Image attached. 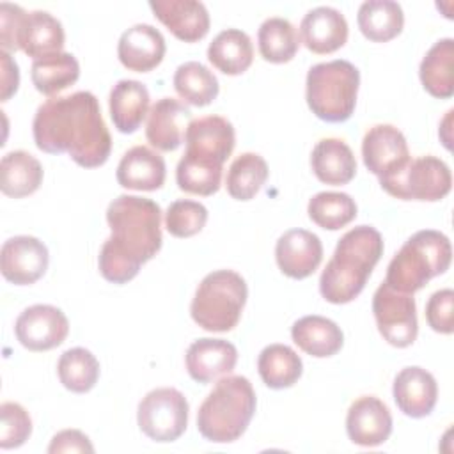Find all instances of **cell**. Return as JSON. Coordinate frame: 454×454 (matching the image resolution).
I'll return each mask as SVG.
<instances>
[{"label":"cell","instance_id":"cell-17","mask_svg":"<svg viewBox=\"0 0 454 454\" xmlns=\"http://www.w3.org/2000/svg\"><path fill=\"white\" fill-rule=\"evenodd\" d=\"M190 122L192 112L184 103L174 98H161L147 114L145 138L158 151H176L183 144Z\"/></svg>","mask_w":454,"mask_h":454},{"label":"cell","instance_id":"cell-43","mask_svg":"<svg viewBox=\"0 0 454 454\" xmlns=\"http://www.w3.org/2000/svg\"><path fill=\"white\" fill-rule=\"evenodd\" d=\"M50 454H59V452H94V447L89 440L87 434H83L78 429H64L59 431L50 445H48Z\"/></svg>","mask_w":454,"mask_h":454},{"label":"cell","instance_id":"cell-40","mask_svg":"<svg viewBox=\"0 0 454 454\" xmlns=\"http://www.w3.org/2000/svg\"><path fill=\"white\" fill-rule=\"evenodd\" d=\"M32 433L28 411L12 401L0 404V449H16L23 445Z\"/></svg>","mask_w":454,"mask_h":454},{"label":"cell","instance_id":"cell-41","mask_svg":"<svg viewBox=\"0 0 454 454\" xmlns=\"http://www.w3.org/2000/svg\"><path fill=\"white\" fill-rule=\"evenodd\" d=\"M452 305H454V291L449 287L434 291L429 296L426 303V319L431 330L443 335H450L454 332Z\"/></svg>","mask_w":454,"mask_h":454},{"label":"cell","instance_id":"cell-20","mask_svg":"<svg viewBox=\"0 0 454 454\" xmlns=\"http://www.w3.org/2000/svg\"><path fill=\"white\" fill-rule=\"evenodd\" d=\"M238 362V349L223 339H197L184 355V364L190 378L197 383H209L218 376L232 372Z\"/></svg>","mask_w":454,"mask_h":454},{"label":"cell","instance_id":"cell-25","mask_svg":"<svg viewBox=\"0 0 454 454\" xmlns=\"http://www.w3.org/2000/svg\"><path fill=\"white\" fill-rule=\"evenodd\" d=\"M108 108L117 131L135 133L149 114V90L142 82L119 80L110 90Z\"/></svg>","mask_w":454,"mask_h":454},{"label":"cell","instance_id":"cell-30","mask_svg":"<svg viewBox=\"0 0 454 454\" xmlns=\"http://www.w3.org/2000/svg\"><path fill=\"white\" fill-rule=\"evenodd\" d=\"M43 183V165L27 151H11L0 161L2 193L12 199L32 195Z\"/></svg>","mask_w":454,"mask_h":454},{"label":"cell","instance_id":"cell-29","mask_svg":"<svg viewBox=\"0 0 454 454\" xmlns=\"http://www.w3.org/2000/svg\"><path fill=\"white\" fill-rule=\"evenodd\" d=\"M207 60L223 74H241L254 60V44L239 28L222 30L207 46Z\"/></svg>","mask_w":454,"mask_h":454},{"label":"cell","instance_id":"cell-26","mask_svg":"<svg viewBox=\"0 0 454 454\" xmlns=\"http://www.w3.org/2000/svg\"><path fill=\"white\" fill-rule=\"evenodd\" d=\"M316 177L332 186L348 184L356 174V160L351 147L340 138H321L310 154Z\"/></svg>","mask_w":454,"mask_h":454},{"label":"cell","instance_id":"cell-39","mask_svg":"<svg viewBox=\"0 0 454 454\" xmlns=\"http://www.w3.org/2000/svg\"><path fill=\"white\" fill-rule=\"evenodd\" d=\"M206 222V206L190 199L174 200L165 213V227L174 238H192L204 229Z\"/></svg>","mask_w":454,"mask_h":454},{"label":"cell","instance_id":"cell-14","mask_svg":"<svg viewBox=\"0 0 454 454\" xmlns=\"http://www.w3.org/2000/svg\"><path fill=\"white\" fill-rule=\"evenodd\" d=\"M46 245L35 236H14L4 241L0 250V271L14 286H30L48 270Z\"/></svg>","mask_w":454,"mask_h":454},{"label":"cell","instance_id":"cell-21","mask_svg":"<svg viewBox=\"0 0 454 454\" xmlns=\"http://www.w3.org/2000/svg\"><path fill=\"white\" fill-rule=\"evenodd\" d=\"M301 43L317 55L333 53L348 41V21L333 7L319 5L310 9L300 23Z\"/></svg>","mask_w":454,"mask_h":454},{"label":"cell","instance_id":"cell-19","mask_svg":"<svg viewBox=\"0 0 454 454\" xmlns=\"http://www.w3.org/2000/svg\"><path fill=\"white\" fill-rule=\"evenodd\" d=\"M392 394L397 408L406 417L422 419L427 417L436 406L438 385L429 371L419 365H410L397 372Z\"/></svg>","mask_w":454,"mask_h":454},{"label":"cell","instance_id":"cell-10","mask_svg":"<svg viewBox=\"0 0 454 454\" xmlns=\"http://www.w3.org/2000/svg\"><path fill=\"white\" fill-rule=\"evenodd\" d=\"M188 401L172 387L147 392L138 403L137 422L140 431L160 443L176 442L188 426Z\"/></svg>","mask_w":454,"mask_h":454},{"label":"cell","instance_id":"cell-9","mask_svg":"<svg viewBox=\"0 0 454 454\" xmlns=\"http://www.w3.org/2000/svg\"><path fill=\"white\" fill-rule=\"evenodd\" d=\"M380 184L388 195L401 200L436 202L449 195L452 174L443 160L427 154L410 160L401 172Z\"/></svg>","mask_w":454,"mask_h":454},{"label":"cell","instance_id":"cell-8","mask_svg":"<svg viewBox=\"0 0 454 454\" xmlns=\"http://www.w3.org/2000/svg\"><path fill=\"white\" fill-rule=\"evenodd\" d=\"M248 296L245 278L232 270L207 273L192 300V319L207 332H231L241 317Z\"/></svg>","mask_w":454,"mask_h":454},{"label":"cell","instance_id":"cell-3","mask_svg":"<svg viewBox=\"0 0 454 454\" xmlns=\"http://www.w3.org/2000/svg\"><path fill=\"white\" fill-rule=\"evenodd\" d=\"M184 144V154L176 168L179 190L202 197L216 193L223 163L236 144L232 124L222 115L193 119L186 128Z\"/></svg>","mask_w":454,"mask_h":454},{"label":"cell","instance_id":"cell-2","mask_svg":"<svg viewBox=\"0 0 454 454\" xmlns=\"http://www.w3.org/2000/svg\"><path fill=\"white\" fill-rule=\"evenodd\" d=\"M106 222L112 234L99 250L98 268L105 280L126 284L161 248V209L151 199L124 193L108 204Z\"/></svg>","mask_w":454,"mask_h":454},{"label":"cell","instance_id":"cell-7","mask_svg":"<svg viewBox=\"0 0 454 454\" xmlns=\"http://www.w3.org/2000/svg\"><path fill=\"white\" fill-rule=\"evenodd\" d=\"M360 85L358 69L342 59L309 69L305 98L312 114L325 122H344L353 115Z\"/></svg>","mask_w":454,"mask_h":454},{"label":"cell","instance_id":"cell-37","mask_svg":"<svg viewBox=\"0 0 454 454\" xmlns=\"http://www.w3.org/2000/svg\"><path fill=\"white\" fill-rule=\"evenodd\" d=\"M57 374L60 383L74 392H89L99 378V362L85 348H71L64 351L57 362Z\"/></svg>","mask_w":454,"mask_h":454},{"label":"cell","instance_id":"cell-45","mask_svg":"<svg viewBox=\"0 0 454 454\" xmlns=\"http://www.w3.org/2000/svg\"><path fill=\"white\" fill-rule=\"evenodd\" d=\"M452 114H454V110H449L447 112V115H445V119H443V122H442V128L440 129H445V131H449L450 128V119H452ZM443 133H440V137H442ZM442 142H443V145L447 147V149H450V137L449 135H443V138H442Z\"/></svg>","mask_w":454,"mask_h":454},{"label":"cell","instance_id":"cell-22","mask_svg":"<svg viewBox=\"0 0 454 454\" xmlns=\"http://www.w3.org/2000/svg\"><path fill=\"white\" fill-rule=\"evenodd\" d=\"M154 16L184 43H197L209 32V12L197 0H151Z\"/></svg>","mask_w":454,"mask_h":454},{"label":"cell","instance_id":"cell-24","mask_svg":"<svg viewBox=\"0 0 454 454\" xmlns=\"http://www.w3.org/2000/svg\"><path fill=\"white\" fill-rule=\"evenodd\" d=\"M66 43L62 23L46 11L27 12L20 32H18V50L25 55L35 59L62 51Z\"/></svg>","mask_w":454,"mask_h":454},{"label":"cell","instance_id":"cell-23","mask_svg":"<svg viewBox=\"0 0 454 454\" xmlns=\"http://www.w3.org/2000/svg\"><path fill=\"white\" fill-rule=\"evenodd\" d=\"M115 177L117 183L128 190H160L167 177L165 160L160 153L153 151L147 145H135L122 154L117 165Z\"/></svg>","mask_w":454,"mask_h":454},{"label":"cell","instance_id":"cell-5","mask_svg":"<svg viewBox=\"0 0 454 454\" xmlns=\"http://www.w3.org/2000/svg\"><path fill=\"white\" fill-rule=\"evenodd\" d=\"M257 399L245 376H225L207 394L197 411L199 433L213 443H231L247 431Z\"/></svg>","mask_w":454,"mask_h":454},{"label":"cell","instance_id":"cell-6","mask_svg":"<svg viewBox=\"0 0 454 454\" xmlns=\"http://www.w3.org/2000/svg\"><path fill=\"white\" fill-rule=\"evenodd\" d=\"M450 259L452 247L443 232L434 229L419 231L392 257L385 282L401 293L413 294L431 278L445 273Z\"/></svg>","mask_w":454,"mask_h":454},{"label":"cell","instance_id":"cell-38","mask_svg":"<svg viewBox=\"0 0 454 454\" xmlns=\"http://www.w3.org/2000/svg\"><path fill=\"white\" fill-rule=\"evenodd\" d=\"M307 213L317 227L337 231L355 220L356 202L342 192H319L309 200Z\"/></svg>","mask_w":454,"mask_h":454},{"label":"cell","instance_id":"cell-34","mask_svg":"<svg viewBox=\"0 0 454 454\" xmlns=\"http://www.w3.org/2000/svg\"><path fill=\"white\" fill-rule=\"evenodd\" d=\"M257 44L264 60L271 64H284L296 55L300 48V35L289 20L275 16L261 23Z\"/></svg>","mask_w":454,"mask_h":454},{"label":"cell","instance_id":"cell-12","mask_svg":"<svg viewBox=\"0 0 454 454\" xmlns=\"http://www.w3.org/2000/svg\"><path fill=\"white\" fill-rule=\"evenodd\" d=\"M362 158L367 170L380 181L394 177L411 160L403 131L392 124H376L367 129L362 140Z\"/></svg>","mask_w":454,"mask_h":454},{"label":"cell","instance_id":"cell-42","mask_svg":"<svg viewBox=\"0 0 454 454\" xmlns=\"http://www.w3.org/2000/svg\"><path fill=\"white\" fill-rule=\"evenodd\" d=\"M27 11L16 4H0V44L5 51L18 50V32Z\"/></svg>","mask_w":454,"mask_h":454},{"label":"cell","instance_id":"cell-36","mask_svg":"<svg viewBox=\"0 0 454 454\" xmlns=\"http://www.w3.org/2000/svg\"><path fill=\"white\" fill-rule=\"evenodd\" d=\"M268 174V163L261 154L243 153L231 163L227 170V193L236 200H250L264 186Z\"/></svg>","mask_w":454,"mask_h":454},{"label":"cell","instance_id":"cell-4","mask_svg":"<svg viewBox=\"0 0 454 454\" xmlns=\"http://www.w3.org/2000/svg\"><path fill=\"white\" fill-rule=\"evenodd\" d=\"M383 255V238L371 225L349 229L319 277L321 296L335 305L353 301Z\"/></svg>","mask_w":454,"mask_h":454},{"label":"cell","instance_id":"cell-16","mask_svg":"<svg viewBox=\"0 0 454 454\" xmlns=\"http://www.w3.org/2000/svg\"><path fill=\"white\" fill-rule=\"evenodd\" d=\"M346 431L360 447H378L392 433V415L387 404L376 395H362L351 403L346 415Z\"/></svg>","mask_w":454,"mask_h":454},{"label":"cell","instance_id":"cell-28","mask_svg":"<svg viewBox=\"0 0 454 454\" xmlns=\"http://www.w3.org/2000/svg\"><path fill=\"white\" fill-rule=\"evenodd\" d=\"M454 39L436 41L424 55L419 76L426 92L438 99H449L454 94Z\"/></svg>","mask_w":454,"mask_h":454},{"label":"cell","instance_id":"cell-11","mask_svg":"<svg viewBox=\"0 0 454 454\" xmlns=\"http://www.w3.org/2000/svg\"><path fill=\"white\" fill-rule=\"evenodd\" d=\"M372 314L381 337L395 348H408L419 333L413 294L401 293L383 282L372 296Z\"/></svg>","mask_w":454,"mask_h":454},{"label":"cell","instance_id":"cell-27","mask_svg":"<svg viewBox=\"0 0 454 454\" xmlns=\"http://www.w3.org/2000/svg\"><path fill=\"white\" fill-rule=\"evenodd\" d=\"M293 342L307 355L316 358L333 356L344 344L340 326L323 316H303L291 326Z\"/></svg>","mask_w":454,"mask_h":454},{"label":"cell","instance_id":"cell-13","mask_svg":"<svg viewBox=\"0 0 454 454\" xmlns=\"http://www.w3.org/2000/svg\"><path fill=\"white\" fill-rule=\"evenodd\" d=\"M16 339L28 351H48L60 346L69 333L66 314L46 303L27 307L14 323Z\"/></svg>","mask_w":454,"mask_h":454},{"label":"cell","instance_id":"cell-35","mask_svg":"<svg viewBox=\"0 0 454 454\" xmlns=\"http://www.w3.org/2000/svg\"><path fill=\"white\" fill-rule=\"evenodd\" d=\"M172 83L177 96L193 106H206L213 103L220 90L213 71L197 60L181 64L174 73Z\"/></svg>","mask_w":454,"mask_h":454},{"label":"cell","instance_id":"cell-31","mask_svg":"<svg viewBox=\"0 0 454 454\" xmlns=\"http://www.w3.org/2000/svg\"><path fill=\"white\" fill-rule=\"evenodd\" d=\"M356 23L365 39L387 43L403 30V7L392 0H367L358 7Z\"/></svg>","mask_w":454,"mask_h":454},{"label":"cell","instance_id":"cell-18","mask_svg":"<svg viewBox=\"0 0 454 454\" xmlns=\"http://www.w3.org/2000/svg\"><path fill=\"white\" fill-rule=\"evenodd\" d=\"M165 37L149 23H137L124 30L117 43L121 64L135 73L153 71L165 57Z\"/></svg>","mask_w":454,"mask_h":454},{"label":"cell","instance_id":"cell-1","mask_svg":"<svg viewBox=\"0 0 454 454\" xmlns=\"http://www.w3.org/2000/svg\"><path fill=\"white\" fill-rule=\"evenodd\" d=\"M37 149L48 154L67 153L83 168L101 167L112 151V137L98 98L89 90L44 101L32 122Z\"/></svg>","mask_w":454,"mask_h":454},{"label":"cell","instance_id":"cell-44","mask_svg":"<svg viewBox=\"0 0 454 454\" xmlns=\"http://www.w3.org/2000/svg\"><path fill=\"white\" fill-rule=\"evenodd\" d=\"M0 64H2V76H0V99L7 101L20 85V69L16 60L11 57L9 51H0Z\"/></svg>","mask_w":454,"mask_h":454},{"label":"cell","instance_id":"cell-33","mask_svg":"<svg viewBox=\"0 0 454 454\" xmlns=\"http://www.w3.org/2000/svg\"><path fill=\"white\" fill-rule=\"evenodd\" d=\"M80 76V64L73 53L59 51L35 59L30 67L34 87L44 96H55L71 87Z\"/></svg>","mask_w":454,"mask_h":454},{"label":"cell","instance_id":"cell-15","mask_svg":"<svg viewBox=\"0 0 454 454\" xmlns=\"http://www.w3.org/2000/svg\"><path fill=\"white\" fill-rule=\"evenodd\" d=\"M275 259L284 275L301 280L319 268L323 261V243L310 231L289 229L275 245Z\"/></svg>","mask_w":454,"mask_h":454},{"label":"cell","instance_id":"cell-32","mask_svg":"<svg viewBox=\"0 0 454 454\" xmlns=\"http://www.w3.org/2000/svg\"><path fill=\"white\" fill-rule=\"evenodd\" d=\"M257 371L266 387L282 390L293 387L301 372L303 362L300 355L286 344H270L257 356Z\"/></svg>","mask_w":454,"mask_h":454}]
</instances>
